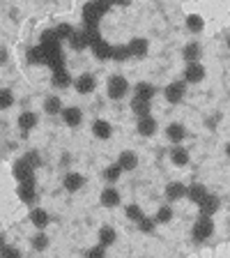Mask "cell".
Listing matches in <instances>:
<instances>
[{"instance_id": "e0dca14e", "label": "cell", "mask_w": 230, "mask_h": 258, "mask_svg": "<svg viewBox=\"0 0 230 258\" xmlns=\"http://www.w3.org/2000/svg\"><path fill=\"white\" fill-rule=\"evenodd\" d=\"M30 221H32L35 228H46L48 226V212L46 210H42V208H35L30 212Z\"/></svg>"}, {"instance_id": "5b68a950", "label": "cell", "mask_w": 230, "mask_h": 258, "mask_svg": "<svg viewBox=\"0 0 230 258\" xmlns=\"http://www.w3.org/2000/svg\"><path fill=\"white\" fill-rule=\"evenodd\" d=\"M184 92H187V83L184 81H173L171 86H166V102L180 104L184 99Z\"/></svg>"}, {"instance_id": "ac0fdd59", "label": "cell", "mask_w": 230, "mask_h": 258, "mask_svg": "<svg viewBox=\"0 0 230 258\" xmlns=\"http://www.w3.org/2000/svg\"><path fill=\"white\" fill-rule=\"evenodd\" d=\"M166 196H168V201H180L187 196V187L182 182H171L166 187Z\"/></svg>"}, {"instance_id": "3957f363", "label": "cell", "mask_w": 230, "mask_h": 258, "mask_svg": "<svg viewBox=\"0 0 230 258\" xmlns=\"http://www.w3.org/2000/svg\"><path fill=\"white\" fill-rule=\"evenodd\" d=\"M106 90H108V97H111V99H122V97L129 92V83L124 76H111L106 83Z\"/></svg>"}, {"instance_id": "7dc6e473", "label": "cell", "mask_w": 230, "mask_h": 258, "mask_svg": "<svg viewBox=\"0 0 230 258\" xmlns=\"http://www.w3.org/2000/svg\"><path fill=\"white\" fill-rule=\"evenodd\" d=\"M225 155H228V157H230V143H228V145H225Z\"/></svg>"}, {"instance_id": "4316f807", "label": "cell", "mask_w": 230, "mask_h": 258, "mask_svg": "<svg viewBox=\"0 0 230 258\" xmlns=\"http://www.w3.org/2000/svg\"><path fill=\"white\" fill-rule=\"evenodd\" d=\"M171 161L175 166H187L189 164V152L184 148H173L171 150Z\"/></svg>"}, {"instance_id": "b9f144b4", "label": "cell", "mask_w": 230, "mask_h": 258, "mask_svg": "<svg viewBox=\"0 0 230 258\" xmlns=\"http://www.w3.org/2000/svg\"><path fill=\"white\" fill-rule=\"evenodd\" d=\"M155 224H157L155 219H147V217H143V219L138 221V228L143 233H152V231H155Z\"/></svg>"}, {"instance_id": "cb8c5ba5", "label": "cell", "mask_w": 230, "mask_h": 258, "mask_svg": "<svg viewBox=\"0 0 230 258\" xmlns=\"http://www.w3.org/2000/svg\"><path fill=\"white\" fill-rule=\"evenodd\" d=\"M131 111L138 115V118H147L150 115V102H145V99H131Z\"/></svg>"}, {"instance_id": "f1b7e54d", "label": "cell", "mask_w": 230, "mask_h": 258, "mask_svg": "<svg viewBox=\"0 0 230 258\" xmlns=\"http://www.w3.org/2000/svg\"><path fill=\"white\" fill-rule=\"evenodd\" d=\"M182 55H184V60H189V64H191V62H198L200 46H198V44H196V42L187 44V46H184V51H182Z\"/></svg>"}, {"instance_id": "60d3db41", "label": "cell", "mask_w": 230, "mask_h": 258, "mask_svg": "<svg viewBox=\"0 0 230 258\" xmlns=\"http://www.w3.org/2000/svg\"><path fill=\"white\" fill-rule=\"evenodd\" d=\"M23 159L28 161V166H30V168H39V166H42V157H39L37 152H28Z\"/></svg>"}, {"instance_id": "f546056e", "label": "cell", "mask_w": 230, "mask_h": 258, "mask_svg": "<svg viewBox=\"0 0 230 258\" xmlns=\"http://www.w3.org/2000/svg\"><path fill=\"white\" fill-rule=\"evenodd\" d=\"M115 237H118V233L113 231L111 226H104L102 231H99V244H102V247H108V244L115 242Z\"/></svg>"}, {"instance_id": "ee69618b", "label": "cell", "mask_w": 230, "mask_h": 258, "mask_svg": "<svg viewBox=\"0 0 230 258\" xmlns=\"http://www.w3.org/2000/svg\"><path fill=\"white\" fill-rule=\"evenodd\" d=\"M53 42H58L55 32H53V30H44V32H42V42H39V44H53ZM58 44H60V42H58Z\"/></svg>"}, {"instance_id": "8d00e7d4", "label": "cell", "mask_w": 230, "mask_h": 258, "mask_svg": "<svg viewBox=\"0 0 230 258\" xmlns=\"http://www.w3.org/2000/svg\"><path fill=\"white\" fill-rule=\"evenodd\" d=\"M12 104H14V95H12V90H0V111H3V108H10Z\"/></svg>"}, {"instance_id": "9a60e30c", "label": "cell", "mask_w": 230, "mask_h": 258, "mask_svg": "<svg viewBox=\"0 0 230 258\" xmlns=\"http://www.w3.org/2000/svg\"><path fill=\"white\" fill-rule=\"evenodd\" d=\"M32 127H37V113L23 111L21 115H19V129H23V132H30Z\"/></svg>"}, {"instance_id": "6da1fadb", "label": "cell", "mask_w": 230, "mask_h": 258, "mask_svg": "<svg viewBox=\"0 0 230 258\" xmlns=\"http://www.w3.org/2000/svg\"><path fill=\"white\" fill-rule=\"evenodd\" d=\"M111 10V3H88L83 5V23L86 26H99L102 16Z\"/></svg>"}, {"instance_id": "74e56055", "label": "cell", "mask_w": 230, "mask_h": 258, "mask_svg": "<svg viewBox=\"0 0 230 258\" xmlns=\"http://www.w3.org/2000/svg\"><path fill=\"white\" fill-rule=\"evenodd\" d=\"M120 173H122V168H120L118 164H113V166H108L106 171H104V177H106L108 182H115V180L120 177Z\"/></svg>"}, {"instance_id": "836d02e7", "label": "cell", "mask_w": 230, "mask_h": 258, "mask_svg": "<svg viewBox=\"0 0 230 258\" xmlns=\"http://www.w3.org/2000/svg\"><path fill=\"white\" fill-rule=\"evenodd\" d=\"M129 58V48L127 44H122V46H113L111 51V60H118V62H122V60Z\"/></svg>"}, {"instance_id": "30bf717a", "label": "cell", "mask_w": 230, "mask_h": 258, "mask_svg": "<svg viewBox=\"0 0 230 258\" xmlns=\"http://www.w3.org/2000/svg\"><path fill=\"white\" fill-rule=\"evenodd\" d=\"M19 196H21L23 203H35L37 201V187H35V182L19 184Z\"/></svg>"}, {"instance_id": "484cf974", "label": "cell", "mask_w": 230, "mask_h": 258, "mask_svg": "<svg viewBox=\"0 0 230 258\" xmlns=\"http://www.w3.org/2000/svg\"><path fill=\"white\" fill-rule=\"evenodd\" d=\"M44 111H46L48 115H55V113H62V102H60V97H55V95L46 97V102H44Z\"/></svg>"}, {"instance_id": "83f0119b", "label": "cell", "mask_w": 230, "mask_h": 258, "mask_svg": "<svg viewBox=\"0 0 230 258\" xmlns=\"http://www.w3.org/2000/svg\"><path fill=\"white\" fill-rule=\"evenodd\" d=\"M69 44L76 48V51H83L86 46H90V44H88L86 32H83V30H74V35L69 37Z\"/></svg>"}, {"instance_id": "f35d334b", "label": "cell", "mask_w": 230, "mask_h": 258, "mask_svg": "<svg viewBox=\"0 0 230 258\" xmlns=\"http://www.w3.org/2000/svg\"><path fill=\"white\" fill-rule=\"evenodd\" d=\"M0 258H21V251H19V247L5 244V247H3V251H0Z\"/></svg>"}, {"instance_id": "d4e9b609", "label": "cell", "mask_w": 230, "mask_h": 258, "mask_svg": "<svg viewBox=\"0 0 230 258\" xmlns=\"http://www.w3.org/2000/svg\"><path fill=\"white\" fill-rule=\"evenodd\" d=\"M53 86L55 88H69L71 86V76H69V72L67 70H58V72H53Z\"/></svg>"}, {"instance_id": "9c48e42d", "label": "cell", "mask_w": 230, "mask_h": 258, "mask_svg": "<svg viewBox=\"0 0 230 258\" xmlns=\"http://www.w3.org/2000/svg\"><path fill=\"white\" fill-rule=\"evenodd\" d=\"M97 86V81L92 74H81L79 79H76V90L81 92V95H88V92H92Z\"/></svg>"}, {"instance_id": "1f68e13d", "label": "cell", "mask_w": 230, "mask_h": 258, "mask_svg": "<svg viewBox=\"0 0 230 258\" xmlns=\"http://www.w3.org/2000/svg\"><path fill=\"white\" fill-rule=\"evenodd\" d=\"M28 62H37V64H44L46 62V58H44V48L42 46H35V48H30L28 51Z\"/></svg>"}, {"instance_id": "ba28073f", "label": "cell", "mask_w": 230, "mask_h": 258, "mask_svg": "<svg viewBox=\"0 0 230 258\" xmlns=\"http://www.w3.org/2000/svg\"><path fill=\"white\" fill-rule=\"evenodd\" d=\"M198 208H200V215L203 217H212L219 210V199L216 196H212V194H207L203 201L198 203Z\"/></svg>"}, {"instance_id": "7bdbcfd3", "label": "cell", "mask_w": 230, "mask_h": 258, "mask_svg": "<svg viewBox=\"0 0 230 258\" xmlns=\"http://www.w3.org/2000/svg\"><path fill=\"white\" fill-rule=\"evenodd\" d=\"M104 256H106V247H102V244H97V247H92L88 251V258H104Z\"/></svg>"}, {"instance_id": "7c38bea8", "label": "cell", "mask_w": 230, "mask_h": 258, "mask_svg": "<svg viewBox=\"0 0 230 258\" xmlns=\"http://www.w3.org/2000/svg\"><path fill=\"white\" fill-rule=\"evenodd\" d=\"M92 134H95L97 139L106 141V139H111V134H113V127L106 122V120H95V122H92Z\"/></svg>"}, {"instance_id": "277c9868", "label": "cell", "mask_w": 230, "mask_h": 258, "mask_svg": "<svg viewBox=\"0 0 230 258\" xmlns=\"http://www.w3.org/2000/svg\"><path fill=\"white\" fill-rule=\"evenodd\" d=\"M12 173H14V177L19 180V184H23V182H35V168L28 166L26 159L14 161V168H12Z\"/></svg>"}, {"instance_id": "8992f818", "label": "cell", "mask_w": 230, "mask_h": 258, "mask_svg": "<svg viewBox=\"0 0 230 258\" xmlns=\"http://www.w3.org/2000/svg\"><path fill=\"white\" fill-rule=\"evenodd\" d=\"M205 79V67L200 62H191L184 70V83H198Z\"/></svg>"}, {"instance_id": "d6986e66", "label": "cell", "mask_w": 230, "mask_h": 258, "mask_svg": "<svg viewBox=\"0 0 230 258\" xmlns=\"http://www.w3.org/2000/svg\"><path fill=\"white\" fill-rule=\"evenodd\" d=\"M155 132H157V120L152 118V115L138 120V134L140 136H152Z\"/></svg>"}, {"instance_id": "d590c367", "label": "cell", "mask_w": 230, "mask_h": 258, "mask_svg": "<svg viewBox=\"0 0 230 258\" xmlns=\"http://www.w3.org/2000/svg\"><path fill=\"white\" fill-rule=\"evenodd\" d=\"M48 247V237L44 233H37V235L32 237V249H37V251H44Z\"/></svg>"}, {"instance_id": "7402d4cb", "label": "cell", "mask_w": 230, "mask_h": 258, "mask_svg": "<svg viewBox=\"0 0 230 258\" xmlns=\"http://www.w3.org/2000/svg\"><path fill=\"white\" fill-rule=\"evenodd\" d=\"M187 196H189V201H193V203H200V201L207 196V189H205V184L196 182V184H191V187H187Z\"/></svg>"}, {"instance_id": "4fadbf2b", "label": "cell", "mask_w": 230, "mask_h": 258, "mask_svg": "<svg viewBox=\"0 0 230 258\" xmlns=\"http://www.w3.org/2000/svg\"><path fill=\"white\" fill-rule=\"evenodd\" d=\"M118 166L122 168V171H134L136 166H138V157H136V152H122L118 159Z\"/></svg>"}, {"instance_id": "603a6c76", "label": "cell", "mask_w": 230, "mask_h": 258, "mask_svg": "<svg viewBox=\"0 0 230 258\" xmlns=\"http://www.w3.org/2000/svg\"><path fill=\"white\" fill-rule=\"evenodd\" d=\"M118 203H120V194L111 187L104 189L102 191V205L104 208H118Z\"/></svg>"}, {"instance_id": "2e32d148", "label": "cell", "mask_w": 230, "mask_h": 258, "mask_svg": "<svg viewBox=\"0 0 230 258\" xmlns=\"http://www.w3.org/2000/svg\"><path fill=\"white\" fill-rule=\"evenodd\" d=\"M83 184H86V177L81 175V173H69V175L64 177V189L67 191H79Z\"/></svg>"}, {"instance_id": "e575fe53", "label": "cell", "mask_w": 230, "mask_h": 258, "mask_svg": "<svg viewBox=\"0 0 230 258\" xmlns=\"http://www.w3.org/2000/svg\"><path fill=\"white\" fill-rule=\"evenodd\" d=\"M173 219V210L168 208V205H161L159 208V212H157V224H168V221Z\"/></svg>"}, {"instance_id": "52a82bcc", "label": "cell", "mask_w": 230, "mask_h": 258, "mask_svg": "<svg viewBox=\"0 0 230 258\" xmlns=\"http://www.w3.org/2000/svg\"><path fill=\"white\" fill-rule=\"evenodd\" d=\"M127 48H129V55H131V58H145L150 44H147V39L136 37V39H131V42L127 44Z\"/></svg>"}, {"instance_id": "bcb514c9", "label": "cell", "mask_w": 230, "mask_h": 258, "mask_svg": "<svg viewBox=\"0 0 230 258\" xmlns=\"http://www.w3.org/2000/svg\"><path fill=\"white\" fill-rule=\"evenodd\" d=\"M3 247H5V235L0 233V251H3Z\"/></svg>"}, {"instance_id": "ffe728a7", "label": "cell", "mask_w": 230, "mask_h": 258, "mask_svg": "<svg viewBox=\"0 0 230 258\" xmlns=\"http://www.w3.org/2000/svg\"><path fill=\"white\" fill-rule=\"evenodd\" d=\"M111 51H113V46L106 42V39L92 44V53L97 55V60H108V58H111Z\"/></svg>"}, {"instance_id": "5bb4252c", "label": "cell", "mask_w": 230, "mask_h": 258, "mask_svg": "<svg viewBox=\"0 0 230 258\" xmlns=\"http://www.w3.org/2000/svg\"><path fill=\"white\" fill-rule=\"evenodd\" d=\"M134 92H136V99H145V102H150L152 97H155V86L147 83V81H140L138 86L134 88Z\"/></svg>"}, {"instance_id": "7a4b0ae2", "label": "cell", "mask_w": 230, "mask_h": 258, "mask_svg": "<svg viewBox=\"0 0 230 258\" xmlns=\"http://www.w3.org/2000/svg\"><path fill=\"white\" fill-rule=\"evenodd\" d=\"M212 233H214V221H212V217L200 215L198 219H196V224H193V228H191V237L196 242H203V240H207Z\"/></svg>"}, {"instance_id": "d6a6232c", "label": "cell", "mask_w": 230, "mask_h": 258, "mask_svg": "<svg viewBox=\"0 0 230 258\" xmlns=\"http://www.w3.org/2000/svg\"><path fill=\"white\" fill-rule=\"evenodd\" d=\"M203 26H205V23H203V19H200L198 14H189L187 16V28L191 32H200V30H203Z\"/></svg>"}, {"instance_id": "f6af8a7d", "label": "cell", "mask_w": 230, "mask_h": 258, "mask_svg": "<svg viewBox=\"0 0 230 258\" xmlns=\"http://www.w3.org/2000/svg\"><path fill=\"white\" fill-rule=\"evenodd\" d=\"M7 62V51L5 48H0V64H5Z\"/></svg>"}, {"instance_id": "ab89813d", "label": "cell", "mask_w": 230, "mask_h": 258, "mask_svg": "<svg viewBox=\"0 0 230 258\" xmlns=\"http://www.w3.org/2000/svg\"><path fill=\"white\" fill-rule=\"evenodd\" d=\"M127 217L131 221H140L145 215H143V210H140L138 205H129V208H127Z\"/></svg>"}, {"instance_id": "4dcf8cb0", "label": "cell", "mask_w": 230, "mask_h": 258, "mask_svg": "<svg viewBox=\"0 0 230 258\" xmlns=\"http://www.w3.org/2000/svg\"><path fill=\"white\" fill-rule=\"evenodd\" d=\"M53 32H55V37H58V42H60V39H69L71 35H74V28H71L69 23H60V26L53 28Z\"/></svg>"}, {"instance_id": "8fae6325", "label": "cell", "mask_w": 230, "mask_h": 258, "mask_svg": "<svg viewBox=\"0 0 230 258\" xmlns=\"http://www.w3.org/2000/svg\"><path fill=\"white\" fill-rule=\"evenodd\" d=\"M62 118H64V124H69V127H79L81 120H83V113H81V108L69 106V108H62Z\"/></svg>"}, {"instance_id": "44dd1931", "label": "cell", "mask_w": 230, "mask_h": 258, "mask_svg": "<svg viewBox=\"0 0 230 258\" xmlns=\"http://www.w3.org/2000/svg\"><path fill=\"white\" fill-rule=\"evenodd\" d=\"M166 136H168V141H173V143H182L184 141V136H187V132H184V127L182 124H168L166 127Z\"/></svg>"}, {"instance_id": "c3c4849f", "label": "cell", "mask_w": 230, "mask_h": 258, "mask_svg": "<svg viewBox=\"0 0 230 258\" xmlns=\"http://www.w3.org/2000/svg\"><path fill=\"white\" fill-rule=\"evenodd\" d=\"M228 46H230V37H228Z\"/></svg>"}]
</instances>
